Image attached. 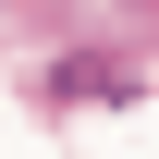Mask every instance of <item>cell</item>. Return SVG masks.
I'll return each mask as SVG.
<instances>
[{"label":"cell","instance_id":"1","mask_svg":"<svg viewBox=\"0 0 159 159\" xmlns=\"http://www.w3.org/2000/svg\"><path fill=\"white\" fill-rule=\"evenodd\" d=\"M122 86H135L122 61H74V74H61V98H122Z\"/></svg>","mask_w":159,"mask_h":159}]
</instances>
